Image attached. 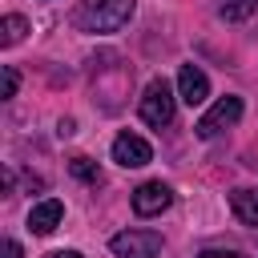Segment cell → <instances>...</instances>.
<instances>
[{
    "label": "cell",
    "instance_id": "obj_1",
    "mask_svg": "<svg viewBox=\"0 0 258 258\" xmlns=\"http://www.w3.org/2000/svg\"><path fill=\"white\" fill-rule=\"evenodd\" d=\"M133 8H137L133 0H85L77 8V24L85 32H117L129 24Z\"/></svg>",
    "mask_w": 258,
    "mask_h": 258
},
{
    "label": "cell",
    "instance_id": "obj_2",
    "mask_svg": "<svg viewBox=\"0 0 258 258\" xmlns=\"http://www.w3.org/2000/svg\"><path fill=\"white\" fill-rule=\"evenodd\" d=\"M173 113H177V97H173L169 81H149L145 97H141V121L153 125V129H161V125L173 121Z\"/></svg>",
    "mask_w": 258,
    "mask_h": 258
},
{
    "label": "cell",
    "instance_id": "obj_3",
    "mask_svg": "<svg viewBox=\"0 0 258 258\" xmlns=\"http://www.w3.org/2000/svg\"><path fill=\"white\" fill-rule=\"evenodd\" d=\"M109 250L117 258H153L161 250V234L157 230H121V234H113Z\"/></svg>",
    "mask_w": 258,
    "mask_h": 258
},
{
    "label": "cell",
    "instance_id": "obj_4",
    "mask_svg": "<svg viewBox=\"0 0 258 258\" xmlns=\"http://www.w3.org/2000/svg\"><path fill=\"white\" fill-rule=\"evenodd\" d=\"M238 117H242V97H222V101H214V105H210V113H202V117H198V125H194V129H198V137H206V141H210V137H218L226 125H234Z\"/></svg>",
    "mask_w": 258,
    "mask_h": 258
},
{
    "label": "cell",
    "instance_id": "obj_5",
    "mask_svg": "<svg viewBox=\"0 0 258 258\" xmlns=\"http://www.w3.org/2000/svg\"><path fill=\"white\" fill-rule=\"evenodd\" d=\"M169 206H173V189H169L165 181H145V185L133 189V210H137L141 218H157V214H165Z\"/></svg>",
    "mask_w": 258,
    "mask_h": 258
},
{
    "label": "cell",
    "instance_id": "obj_6",
    "mask_svg": "<svg viewBox=\"0 0 258 258\" xmlns=\"http://www.w3.org/2000/svg\"><path fill=\"white\" fill-rule=\"evenodd\" d=\"M113 161L125 165V169H141V165L153 161V149H149L145 137H137V133H121V137L113 141Z\"/></svg>",
    "mask_w": 258,
    "mask_h": 258
},
{
    "label": "cell",
    "instance_id": "obj_7",
    "mask_svg": "<svg viewBox=\"0 0 258 258\" xmlns=\"http://www.w3.org/2000/svg\"><path fill=\"white\" fill-rule=\"evenodd\" d=\"M177 97L194 109V105H202L206 97H210V77L198 69V64H181L177 69Z\"/></svg>",
    "mask_w": 258,
    "mask_h": 258
},
{
    "label": "cell",
    "instance_id": "obj_8",
    "mask_svg": "<svg viewBox=\"0 0 258 258\" xmlns=\"http://www.w3.org/2000/svg\"><path fill=\"white\" fill-rule=\"evenodd\" d=\"M60 218H64V206L56 202V198H44V202H36L32 210H28V230L32 234H52L56 226H60Z\"/></svg>",
    "mask_w": 258,
    "mask_h": 258
},
{
    "label": "cell",
    "instance_id": "obj_9",
    "mask_svg": "<svg viewBox=\"0 0 258 258\" xmlns=\"http://www.w3.org/2000/svg\"><path fill=\"white\" fill-rule=\"evenodd\" d=\"M230 210H234V218L242 226H258V189H234Z\"/></svg>",
    "mask_w": 258,
    "mask_h": 258
},
{
    "label": "cell",
    "instance_id": "obj_10",
    "mask_svg": "<svg viewBox=\"0 0 258 258\" xmlns=\"http://www.w3.org/2000/svg\"><path fill=\"white\" fill-rule=\"evenodd\" d=\"M258 12V0H222L218 4V16L226 20V24H238V20H250Z\"/></svg>",
    "mask_w": 258,
    "mask_h": 258
},
{
    "label": "cell",
    "instance_id": "obj_11",
    "mask_svg": "<svg viewBox=\"0 0 258 258\" xmlns=\"http://www.w3.org/2000/svg\"><path fill=\"white\" fill-rule=\"evenodd\" d=\"M28 32V20L24 16H16V12H8L4 20H0V44L4 48H12V44H20V36Z\"/></svg>",
    "mask_w": 258,
    "mask_h": 258
},
{
    "label": "cell",
    "instance_id": "obj_12",
    "mask_svg": "<svg viewBox=\"0 0 258 258\" xmlns=\"http://www.w3.org/2000/svg\"><path fill=\"white\" fill-rule=\"evenodd\" d=\"M69 169H73V177H81V181H101V169H97L93 157H73Z\"/></svg>",
    "mask_w": 258,
    "mask_h": 258
},
{
    "label": "cell",
    "instance_id": "obj_13",
    "mask_svg": "<svg viewBox=\"0 0 258 258\" xmlns=\"http://www.w3.org/2000/svg\"><path fill=\"white\" fill-rule=\"evenodd\" d=\"M16 89H20V73H16L12 64H4V85H0V97H16Z\"/></svg>",
    "mask_w": 258,
    "mask_h": 258
},
{
    "label": "cell",
    "instance_id": "obj_14",
    "mask_svg": "<svg viewBox=\"0 0 258 258\" xmlns=\"http://www.w3.org/2000/svg\"><path fill=\"white\" fill-rule=\"evenodd\" d=\"M0 254H4V258H20V242H16V238H4Z\"/></svg>",
    "mask_w": 258,
    "mask_h": 258
},
{
    "label": "cell",
    "instance_id": "obj_15",
    "mask_svg": "<svg viewBox=\"0 0 258 258\" xmlns=\"http://www.w3.org/2000/svg\"><path fill=\"white\" fill-rule=\"evenodd\" d=\"M198 258H242L238 250H202Z\"/></svg>",
    "mask_w": 258,
    "mask_h": 258
},
{
    "label": "cell",
    "instance_id": "obj_16",
    "mask_svg": "<svg viewBox=\"0 0 258 258\" xmlns=\"http://www.w3.org/2000/svg\"><path fill=\"white\" fill-rule=\"evenodd\" d=\"M48 258H81V254H77V250H52Z\"/></svg>",
    "mask_w": 258,
    "mask_h": 258
}]
</instances>
